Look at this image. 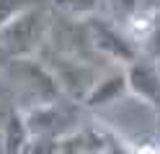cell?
<instances>
[{
  "instance_id": "obj_2",
  "label": "cell",
  "mask_w": 160,
  "mask_h": 154,
  "mask_svg": "<svg viewBox=\"0 0 160 154\" xmlns=\"http://www.w3.org/2000/svg\"><path fill=\"white\" fill-rule=\"evenodd\" d=\"M36 57L47 64V69L52 72L54 80L59 82L62 92L67 98H72V100L83 103V98L91 92V87L98 80V72L93 69L91 59H85V57L67 54V51H59V49L49 46V44H44L39 49Z\"/></svg>"
},
{
  "instance_id": "obj_9",
  "label": "cell",
  "mask_w": 160,
  "mask_h": 154,
  "mask_svg": "<svg viewBox=\"0 0 160 154\" xmlns=\"http://www.w3.org/2000/svg\"><path fill=\"white\" fill-rule=\"evenodd\" d=\"M103 0H49V5H52L57 13L62 16H70V18H91L93 13H98V8H101Z\"/></svg>"
},
{
  "instance_id": "obj_6",
  "label": "cell",
  "mask_w": 160,
  "mask_h": 154,
  "mask_svg": "<svg viewBox=\"0 0 160 154\" xmlns=\"http://www.w3.org/2000/svg\"><path fill=\"white\" fill-rule=\"evenodd\" d=\"M129 36L137 41V46L142 54L160 59V8H139L137 13L124 23Z\"/></svg>"
},
{
  "instance_id": "obj_3",
  "label": "cell",
  "mask_w": 160,
  "mask_h": 154,
  "mask_svg": "<svg viewBox=\"0 0 160 154\" xmlns=\"http://www.w3.org/2000/svg\"><path fill=\"white\" fill-rule=\"evenodd\" d=\"M78 103L72 98H57V100H49V103H39V105H31L26 113V123H28V131H31V139H52L59 141L65 133L75 131L78 128Z\"/></svg>"
},
{
  "instance_id": "obj_7",
  "label": "cell",
  "mask_w": 160,
  "mask_h": 154,
  "mask_svg": "<svg viewBox=\"0 0 160 154\" xmlns=\"http://www.w3.org/2000/svg\"><path fill=\"white\" fill-rule=\"evenodd\" d=\"M124 92H129V80H127V67L122 64L111 72H106V75H98L96 85L83 98V105L91 110H98V108H106L111 103H116Z\"/></svg>"
},
{
  "instance_id": "obj_4",
  "label": "cell",
  "mask_w": 160,
  "mask_h": 154,
  "mask_svg": "<svg viewBox=\"0 0 160 154\" xmlns=\"http://www.w3.org/2000/svg\"><path fill=\"white\" fill-rule=\"evenodd\" d=\"M85 23H88V34H91L96 54H103L111 62L124 64V67L142 54L139 46H137V41L129 36V31L119 21L93 13L91 18H85Z\"/></svg>"
},
{
  "instance_id": "obj_10",
  "label": "cell",
  "mask_w": 160,
  "mask_h": 154,
  "mask_svg": "<svg viewBox=\"0 0 160 154\" xmlns=\"http://www.w3.org/2000/svg\"><path fill=\"white\" fill-rule=\"evenodd\" d=\"M49 3V0H0V31H3L11 21H16L21 13H26L28 8Z\"/></svg>"
},
{
  "instance_id": "obj_8",
  "label": "cell",
  "mask_w": 160,
  "mask_h": 154,
  "mask_svg": "<svg viewBox=\"0 0 160 154\" xmlns=\"http://www.w3.org/2000/svg\"><path fill=\"white\" fill-rule=\"evenodd\" d=\"M28 141H31V131H28V123H26V113L23 110H11L8 118L3 123V152H26Z\"/></svg>"
},
{
  "instance_id": "obj_1",
  "label": "cell",
  "mask_w": 160,
  "mask_h": 154,
  "mask_svg": "<svg viewBox=\"0 0 160 154\" xmlns=\"http://www.w3.org/2000/svg\"><path fill=\"white\" fill-rule=\"evenodd\" d=\"M54 10L49 3L34 5L0 31V59L34 57L47 44Z\"/></svg>"
},
{
  "instance_id": "obj_5",
  "label": "cell",
  "mask_w": 160,
  "mask_h": 154,
  "mask_svg": "<svg viewBox=\"0 0 160 154\" xmlns=\"http://www.w3.org/2000/svg\"><path fill=\"white\" fill-rule=\"evenodd\" d=\"M127 80H129V92L139 98L155 110V118L160 123V67L158 59L139 54L134 62L127 64Z\"/></svg>"
}]
</instances>
